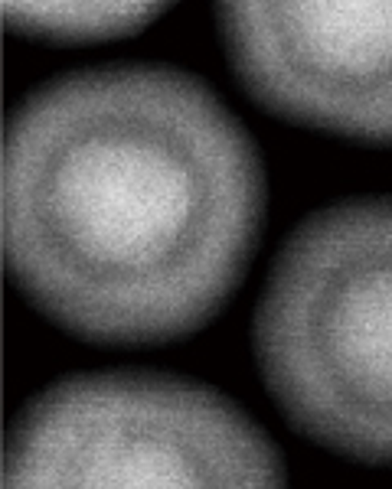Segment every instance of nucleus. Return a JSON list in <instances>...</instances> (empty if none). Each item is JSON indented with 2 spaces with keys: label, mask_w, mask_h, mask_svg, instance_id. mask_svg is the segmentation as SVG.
I'll return each mask as SVG.
<instances>
[{
  "label": "nucleus",
  "mask_w": 392,
  "mask_h": 489,
  "mask_svg": "<svg viewBox=\"0 0 392 489\" xmlns=\"http://www.w3.org/2000/svg\"><path fill=\"white\" fill-rule=\"evenodd\" d=\"M173 0H0L4 23L50 43H101L138 33Z\"/></svg>",
  "instance_id": "nucleus-5"
},
{
  "label": "nucleus",
  "mask_w": 392,
  "mask_h": 489,
  "mask_svg": "<svg viewBox=\"0 0 392 489\" xmlns=\"http://www.w3.org/2000/svg\"><path fill=\"white\" fill-rule=\"evenodd\" d=\"M255 356L294 428L392 463V196L337 202L288 235L259 300Z\"/></svg>",
  "instance_id": "nucleus-2"
},
{
  "label": "nucleus",
  "mask_w": 392,
  "mask_h": 489,
  "mask_svg": "<svg viewBox=\"0 0 392 489\" xmlns=\"http://www.w3.org/2000/svg\"><path fill=\"white\" fill-rule=\"evenodd\" d=\"M232 72L272 114L392 144V0H216Z\"/></svg>",
  "instance_id": "nucleus-4"
},
{
  "label": "nucleus",
  "mask_w": 392,
  "mask_h": 489,
  "mask_svg": "<svg viewBox=\"0 0 392 489\" xmlns=\"http://www.w3.org/2000/svg\"><path fill=\"white\" fill-rule=\"evenodd\" d=\"M4 258L60 327L167 343L210 323L265 212L259 150L200 79L101 66L46 82L4 130Z\"/></svg>",
  "instance_id": "nucleus-1"
},
{
  "label": "nucleus",
  "mask_w": 392,
  "mask_h": 489,
  "mask_svg": "<svg viewBox=\"0 0 392 489\" xmlns=\"http://www.w3.org/2000/svg\"><path fill=\"white\" fill-rule=\"evenodd\" d=\"M7 486H278L282 454L229 398L154 372L62 379L4 444Z\"/></svg>",
  "instance_id": "nucleus-3"
}]
</instances>
